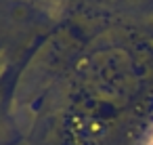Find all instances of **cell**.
Wrapping results in <instances>:
<instances>
[{
	"mask_svg": "<svg viewBox=\"0 0 153 145\" xmlns=\"http://www.w3.org/2000/svg\"><path fill=\"white\" fill-rule=\"evenodd\" d=\"M147 145H153V137H151V139H149V143H147Z\"/></svg>",
	"mask_w": 153,
	"mask_h": 145,
	"instance_id": "cell-1",
	"label": "cell"
}]
</instances>
